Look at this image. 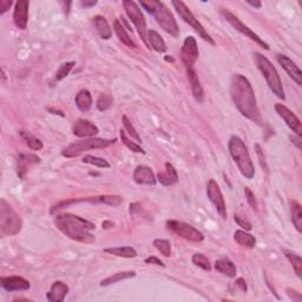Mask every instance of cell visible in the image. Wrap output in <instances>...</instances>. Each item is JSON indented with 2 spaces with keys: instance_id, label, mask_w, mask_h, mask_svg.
I'll return each mask as SVG.
<instances>
[{
  "instance_id": "12",
  "label": "cell",
  "mask_w": 302,
  "mask_h": 302,
  "mask_svg": "<svg viewBox=\"0 0 302 302\" xmlns=\"http://www.w3.org/2000/svg\"><path fill=\"white\" fill-rule=\"evenodd\" d=\"M80 202H90V203H101V204H106L111 205V207H118L123 203V198L121 196H117V195H102V196H96V197H86V198H80V200H71V201H64L60 202V203L53 205L51 209V214H55L56 212H59L64 208L68 207L71 204L80 203Z\"/></svg>"
},
{
  "instance_id": "34",
  "label": "cell",
  "mask_w": 302,
  "mask_h": 302,
  "mask_svg": "<svg viewBox=\"0 0 302 302\" xmlns=\"http://www.w3.org/2000/svg\"><path fill=\"white\" fill-rule=\"evenodd\" d=\"M284 254L286 255V258L288 259V261L290 262V265L293 266V269L295 270V274L297 275V277H302V260L301 256L299 254L294 253L292 250H287L284 249Z\"/></svg>"
},
{
  "instance_id": "28",
  "label": "cell",
  "mask_w": 302,
  "mask_h": 302,
  "mask_svg": "<svg viewBox=\"0 0 302 302\" xmlns=\"http://www.w3.org/2000/svg\"><path fill=\"white\" fill-rule=\"evenodd\" d=\"M113 31L116 33L118 39H120L121 43L127 45L128 48H137L135 41L132 40V38L129 36L127 30H125L124 25L120 21V19H114L113 21Z\"/></svg>"
},
{
  "instance_id": "25",
  "label": "cell",
  "mask_w": 302,
  "mask_h": 302,
  "mask_svg": "<svg viewBox=\"0 0 302 302\" xmlns=\"http://www.w3.org/2000/svg\"><path fill=\"white\" fill-rule=\"evenodd\" d=\"M92 24L96 28V31L98 32L102 39L108 40L112 37V30L110 28L108 20L103 16H96L92 18Z\"/></svg>"
},
{
  "instance_id": "6",
  "label": "cell",
  "mask_w": 302,
  "mask_h": 302,
  "mask_svg": "<svg viewBox=\"0 0 302 302\" xmlns=\"http://www.w3.org/2000/svg\"><path fill=\"white\" fill-rule=\"evenodd\" d=\"M21 228V217L5 200H0V234L3 236L17 235Z\"/></svg>"
},
{
  "instance_id": "40",
  "label": "cell",
  "mask_w": 302,
  "mask_h": 302,
  "mask_svg": "<svg viewBox=\"0 0 302 302\" xmlns=\"http://www.w3.org/2000/svg\"><path fill=\"white\" fill-rule=\"evenodd\" d=\"M191 261H193V263L195 266L200 267V268H202L203 270H210L212 269V265H210V261L208 260L207 256H205L204 254H195L193 256V259H191Z\"/></svg>"
},
{
  "instance_id": "11",
  "label": "cell",
  "mask_w": 302,
  "mask_h": 302,
  "mask_svg": "<svg viewBox=\"0 0 302 302\" xmlns=\"http://www.w3.org/2000/svg\"><path fill=\"white\" fill-rule=\"evenodd\" d=\"M167 227L170 231H173L179 238L184 239L189 242H202L204 240L203 233H201L198 229H196L193 225H190L185 222H182V221L177 220H169L167 221Z\"/></svg>"
},
{
  "instance_id": "2",
  "label": "cell",
  "mask_w": 302,
  "mask_h": 302,
  "mask_svg": "<svg viewBox=\"0 0 302 302\" xmlns=\"http://www.w3.org/2000/svg\"><path fill=\"white\" fill-rule=\"evenodd\" d=\"M55 225L66 238L76 242L91 244L96 241L95 235L92 234L96 225L75 214H59L55 217Z\"/></svg>"
},
{
  "instance_id": "1",
  "label": "cell",
  "mask_w": 302,
  "mask_h": 302,
  "mask_svg": "<svg viewBox=\"0 0 302 302\" xmlns=\"http://www.w3.org/2000/svg\"><path fill=\"white\" fill-rule=\"evenodd\" d=\"M229 92H230L233 103L236 109L242 113V116L256 124H262V116L259 110L254 89L247 77L240 74L233 75Z\"/></svg>"
},
{
  "instance_id": "35",
  "label": "cell",
  "mask_w": 302,
  "mask_h": 302,
  "mask_svg": "<svg viewBox=\"0 0 302 302\" xmlns=\"http://www.w3.org/2000/svg\"><path fill=\"white\" fill-rule=\"evenodd\" d=\"M20 136L22 137V140L25 141V143L28 147L31 149L33 151H39L44 148L43 142L39 138H37L36 136L31 135V133L28 131H20Z\"/></svg>"
},
{
  "instance_id": "45",
  "label": "cell",
  "mask_w": 302,
  "mask_h": 302,
  "mask_svg": "<svg viewBox=\"0 0 302 302\" xmlns=\"http://www.w3.org/2000/svg\"><path fill=\"white\" fill-rule=\"evenodd\" d=\"M255 150H256V154H258V157H259V160H260V164H261V167L265 170H268V167H267L265 154H263V152H262V148L260 147V144H255Z\"/></svg>"
},
{
  "instance_id": "44",
  "label": "cell",
  "mask_w": 302,
  "mask_h": 302,
  "mask_svg": "<svg viewBox=\"0 0 302 302\" xmlns=\"http://www.w3.org/2000/svg\"><path fill=\"white\" fill-rule=\"evenodd\" d=\"M234 220H235V222L238 223L241 228L244 229V230L249 231V230H251V228H253V227H251V223L249 222V221L243 219V217H240L239 215H235Z\"/></svg>"
},
{
  "instance_id": "48",
  "label": "cell",
  "mask_w": 302,
  "mask_h": 302,
  "mask_svg": "<svg viewBox=\"0 0 302 302\" xmlns=\"http://www.w3.org/2000/svg\"><path fill=\"white\" fill-rule=\"evenodd\" d=\"M287 292H288V295H289L290 299H293V300H295V301H300L301 300L300 293H297L296 290L288 288V289H287Z\"/></svg>"
},
{
  "instance_id": "39",
  "label": "cell",
  "mask_w": 302,
  "mask_h": 302,
  "mask_svg": "<svg viewBox=\"0 0 302 302\" xmlns=\"http://www.w3.org/2000/svg\"><path fill=\"white\" fill-rule=\"evenodd\" d=\"M75 65H76V62H67V63H64V64L60 65L59 68L56 72V76H55V79L57 80V82L66 78L67 76L70 75L72 68L75 67Z\"/></svg>"
},
{
  "instance_id": "50",
  "label": "cell",
  "mask_w": 302,
  "mask_h": 302,
  "mask_svg": "<svg viewBox=\"0 0 302 302\" xmlns=\"http://www.w3.org/2000/svg\"><path fill=\"white\" fill-rule=\"evenodd\" d=\"M80 5L83 7H85V9H89V7H94L97 5V2L96 0H85V2H80Z\"/></svg>"
},
{
  "instance_id": "14",
  "label": "cell",
  "mask_w": 302,
  "mask_h": 302,
  "mask_svg": "<svg viewBox=\"0 0 302 302\" xmlns=\"http://www.w3.org/2000/svg\"><path fill=\"white\" fill-rule=\"evenodd\" d=\"M198 47L197 41L193 36L187 37L183 41V47L181 50V59L185 68H194V65L198 59Z\"/></svg>"
},
{
  "instance_id": "31",
  "label": "cell",
  "mask_w": 302,
  "mask_h": 302,
  "mask_svg": "<svg viewBox=\"0 0 302 302\" xmlns=\"http://www.w3.org/2000/svg\"><path fill=\"white\" fill-rule=\"evenodd\" d=\"M104 253L111 254L118 258L124 259H133L137 256V251L132 247H112V248H105Z\"/></svg>"
},
{
  "instance_id": "19",
  "label": "cell",
  "mask_w": 302,
  "mask_h": 302,
  "mask_svg": "<svg viewBox=\"0 0 302 302\" xmlns=\"http://www.w3.org/2000/svg\"><path fill=\"white\" fill-rule=\"evenodd\" d=\"M72 132H74L75 136L80 137V138H85V137H92L97 135L99 129L91 121L78 120L75 122L74 127H72Z\"/></svg>"
},
{
  "instance_id": "37",
  "label": "cell",
  "mask_w": 302,
  "mask_h": 302,
  "mask_svg": "<svg viewBox=\"0 0 302 302\" xmlns=\"http://www.w3.org/2000/svg\"><path fill=\"white\" fill-rule=\"evenodd\" d=\"M83 163L101 168V169H109L110 168V163L108 160L101 157H96V156H92V155H86L85 157L83 158Z\"/></svg>"
},
{
  "instance_id": "7",
  "label": "cell",
  "mask_w": 302,
  "mask_h": 302,
  "mask_svg": "<svg viewBox=\"0 0 302 302\" xmlns=\"http://www.w3.org/2000/svg\"><path fill=\"white\" fill-rule=\"evenodd\" d=\"M116 138L113 140H105V138H87L82 140L78 142H75L68 145L62 151V155L66 158L77 157L82 155L83 152L87 150H97V149H105L111 147L116 143Z\"/></svg>"
},
{
  "instance_id": "18",
  "label": "cell",
  "mask_w": 302,
  "mask_h": 302,
  "mask_svg": "<svg viewBox=\"0 0 302 302\" xmlns=\"http://www.w3.org/2000/svg\"><path fill=\"white\" fill-rule=\"evenodd\" d=\"M278 64L281 65L282 68L287 72V75L292 78L294 82H295L297 85L301 86L302 85V74L299 66L293 62L292 59L289 58L288 56L285 55H277L276 57Z\"/></svg>"
},
{
  "instance_id": "21",
  "label": "cell",
  "mask_w": 302,
  "mask_h": 302,
  "mask_svg": "<svg viewBox=\"0 0 302 302\" xmlns=\"http://www.w3.org/2000/svg\"><path fill=\"white\" fill-rule=\"evenodd\" d=\"M68 292H70V288L65 282L56 281L53 282L49 293L47 294V299L51 302H63Z\"/></svg>"
},
{
  "instance_id": "41",
  "label": "cell",
  "mask_w": 302,
  "mask_h": 302,
  "mask_svg": "<svg viewBox=\"0 0 302 302\" xmlns=\"http://www.w3.org/2000/svg\"><path fill=\"white\" fill-rule=\"evenodd\" d=\"M122 123H123V125H124L125 131H127L129 133V135L132 137V140H136L137 143H138V144L142 143V138H141L140 133L137 132V130L135 128H133L132 123H131V122H130V120H129V118L127 116L122 117Z\"/></svg>"
},
{
  "instance_id": "47",
  "label": "cell",
  "mask_w": 302,
  "mask_h": 302,
  "mask_svg": "<svg viewBox=\"0 0 302 302\" xmlns=\"http://www.w3.org/2000/svg\"><path fill=\"white\" fill-rule=\"evenodd\" d=\"M12 4L13 3L11 0H2L0 2V14L6 13L10 10V7L12 6Z\"/></svg>"
},
{
  "instance_id": "15",
  "label": "cell",
  "mask_w": 302,
  "mask_h": 302,
  "mask_svg": "<svg viewBox=\"0 0 302 302\" xmlns=\"http://www.w3.org/2000/svg\"><path fill=\"white\" fill-rule=\"evenodd\" d=\"M275 111L280 116L282 120L285 121V123L288 125V128L295 133L296 136H302V127H301V121L299 117L294 113L292 110H289L285 104H275Z\"/></svg>"
},
{
  "instance_id": "9",
  "label": "cell",
  "mask_w": 302,
  "mask_h": 302,
  "mask_svg": "<svg viewBox=\"0 0 302 302\" xmlns=\"http://www.w3.org/2000/svg\"><path fill=\"white\" fill-rule=\"evenodd\" d=\"M122 4H123L125 13H127V16L129 17L130 21L135 25V28L137 30V32H138V34H140L141 39L144 41V44L147 45L148 49H150L149 48L148 39H147V36H148L147 20H145V17L142 12V10L140 9L138 4L132 2V0H124V2Z\"/></svg>"
},
{
  "instance_id": "17",
  "label": "cell",
  "mask_w": 302,
  "mask_h": 302,
  "mask_svg": "<svg viewBox=\"0 0 302 302\" xmlns=\"http://www.w3.org/2000/svg\"><path fill=\"white\" fill-rule=\"evenodd\" d=\"M0 285L6 292H24L29 290L31 284L21 276H6L0 278Z\"/></svg>"
},
{
  "instance_id": "29",
  "label": "cell",
  "mask_w": 302,
  "mask_h": 302,
  "mask_svg": "<svg viewBox=\"0 0 302 302\" xmlns=\"http://www.w3.org/2000/svg\"><path fill=\"white\" fill-rule=\"evenodd\" d=\"M75 102H76V105H77V108L82 112L89 111V110L91 109V106H92V103H94L92 96H91L90 91L86 90V89L79 91L77 96H76Z\"/></svg>"
},
{
  "instance_id": "10",
  "label": "cell",
  "mask_w": 302,
  "mask_h": 302,
  "mask_svg": "<svg viewBox=\"0 0 302 302\" xmlns=\"http://www.w3.org/2000/svg\"><path fill=\"white\" fill-rule=\"evenodd\" d=\"M220 13L221 16H222L225 20H227L229 24H230L233 28H234L236 31H239L241 34H243V36H246L247 38H249L250 40L255 41L256 44L260 45V47L263 48L265 50H269V45L266 43L265 40L262 39V38H260L258 34H256L253 30L248 28L247 25H244L242 21L240 20L239 17H236L234 13H231L230 11L227 10V9H221L220 10Z\"/></svg>"
},
{
  "instance_id": "52",
  "label": "cell",
  "mask_w": 302,
  "mask_h": 302,
  "mask_svg": "<svg viewBox=\"0 0 302 302\" xmlns=\"http://www.w3.org/2000/svg\"><path fill=\"white\" fill-rule=\"evenodd\" d=\"M246 3L248 4V5L255 7V9H261V6H262L261 2H251V0H247Z\"/></svg>"
},
{
  "instance_id": "27",
  "label": "cell",
  "mask_w": 302,
  "mask_h": 302,
  "mask_svg": "<svg viewBox=\"0 0 302 302\" xmlns=\"http://www.w3.org/2000/svg\"><path fill=\"white\" fill-rule=\"evenodd\" d=\"M147 39H148V44H149V48L155 50L156 52H159V53H164L167 52V44L166 41L162 37H160V34L155 31V30H150V31H148V36H147Z\"/></svg>"
},
{
  "instance_id": "42",
  "label": "cell",
  "mask_w": 302,
  "mask_h": 302,
  "mask_svg": "<svg viewBox=\"0 0 302 302\" xmlns=\"http://www.w3.org/2000/svg\"><path fill=\"white\" fill-rule=\"evenodd\" d=\"M112 102H113V99H112L111 96L103 94L98 97L97 104H96V106H97V109L99 110V111H106V110L111 106Z\"/></svg>"
},
{
  "instance_id": "36",
  "label": "cell",
  "mask_w": 302,
  "mask_h": 302,
  "mask_svg": "<svg viewBox=\"0 0 302 302\" xmlns=\"http://www.w3.org/2000/svg\"><path fill=\"white\" fill-rule=\"evenodd\" d=\"M120 135H121V140H122V143H123L125 147H127L129 150H131L132 152H136V154H145V151L143 150V148L141 147L138 143H135L133 141H131L128 137L127 135V131L123 129H121L120 131Z\"/></svg>"
},
{
  "instance_id": "24",
  "label": "cell",
  "mask_w": 302,
  "mask_h": 302,
  "mask_svg": "<svg viewBox=\"0 0 302 302\" xmlns=\"http://www.w3.org/2000/svg\"><path fill=\"white\" fill-rule=\"evenodd\" d=\"M41 162L40 157L33 154H20L18 157V167L17 173L20 178H25V175L28 173L29 168L34 164H39Z\"/></svg>"
},
{
  "instance_id": "30",
  "label": "cell",
  "mask_w": 302,
  "mask_h": 302,
  "mask_svg": "<svg viewBox=\"0 0 302 302\" xmlns=\"http://www.w3.org/2000/svg\"><path fill=\"white\" fill-rule=\"evenodd\" d=\"M234 240L241 247L247 248V249H253L256 246L255 236L247 233V230H236L234 233Z\"/></svg>"
},
{
  "instance_id": "49",
  "label": "cell",
  "mask_w": 302,
  "mask_h": 302,
  "mask_svg": "<svg viewBox=\"0 0 302 302\" xmlns=\"http://www.w3.org/2000/svg\"><path fill=\"white\" fill-rule=\"evenodd\" d=\"M236 285H238V287H240L242 292H247V290H248L246 281H244L242 277H240V278H238V280H236Z\"/></svg>"
},
{
  "instance_id": "16",
  "label": "cell",
  "mask_w": 302,
  "mask_h": 302,
  "mask_svg": "<svg viewBox=\"0 0 302 302\" xmlns=\"http://www.w3.org/2000/svg\"><path fill=\"white\" fill-rule=\"evenodd\" d=\"M29 7L30 3L28 0H19L14 5L13 11V22L19 30H25L29 22Z\"/></svg>"
},
{
  "instance_id": "22",
  "label": "cell",
  "mask_w": 302,
  "mask_h": 302,
  "mask_svg": "<svg viewBox=\"0 0 302 302\" xmlns=\"http://www.w3.org/2000/svg\"><path fill=\"white\" fill-rule=\"evenodd\" d=\"M187 75H188L190 89H191V92H193L195 101L197 103H203L204 91H203V87L201 85L200 79H198L196 71H195L194 68H187Z\"/></svg>"
},
{
  "instance_id": "43",
  "label": "cell",
  "mask_w": 302,
  "mask_h": 302,
  "mask_svg": "<svg viewBox=\"0 0 302 302\" xmlns=\"http://www.w3.org/2000/svg\"><path fill=\"white\" fill-rule=\"evenodd\" d=\"M244 195H246V198H247V202L249 203V205L254 210H258V201H256V197L253 191L250 190V188H248L246 187L244 188Z\"/></svg>"
},
{
  "instance_id": "38",
  "label": "cell",
  "mask_w": 302,
  "mask_h": 302,
  "mask_svg": "<svg viewBox=\"0 0 302 302\" xmlns=\"http://www.w3.org/2000/svg\"><path fill=\"white\" fill-rule=\"evenodd\" d=\"M154 246L160 254L166 258H170L171 256V243L169 240L164 239H156L154 241Z\"/></svg>"
},
{
  "instance_id": "4",
  "label": "cell",
  "mask_w": 302,
  "mask_h": 302,
  "mask_svg": "<svg viewBox=\"0 0 302 302\" xmlns=\"http://www.w3.org/2000/svg\"><path fill=\"white\" fill-rule=\"evenodd\" d=\"M229 154L238 166L240 173L244 178L251 179L255 176V167L248 151L247 145L244 144L239 136H231L228 143Z\"/></svg>"
},
{
  "instance_id": "26",
  "label": "cell",
  "mask_w": 302,
  "mask_h": 302,
  "mask_svg": "<svg viewBox=\"0 0 302 302\" xmlns=\"http://www.w3.org/2000/svg\"><path fill=\"white\" fill-rule=\"evenodd\" d=\"M215 269L228 277H235L236 274H238V268H236L234 262L228 258L217 260L215 262Z\"/></svg>"
},
{
  "instance_id": "23",
  "label": "cell",
  "mask_w": 302,
  "mask_h": 302,
  "mask_svg": "<svg viewBox=\"0 0 302 302\" xmlns=\"http://www.w3.org/2000/svg\"><path fill=\"white\" fill-rule=\"evenodd\" d=\"M157 181L164 187L174 185L178 182L177 170H176V168L173 166V164L169 162L166 163V166H164V170L159 171L157 175Z\"/></svg>"
},
{
  "instance_id": "32",
  "label": "cell",
  "mask_w": 302,
  "mask_h": 302,
  "mask_svg": "<svg viewBox=\"0 0 302 302\" xmlns=\"http://www.w3.org/2000/svg\"><path fill=\"white\" fill-rule=\"evenodd\" d=\"M290 214H292V222L299 233H302V207L299 202L293 200L290 202Z\"/></svg>"
},
{
  "instance_id": "3",
  "label": "cell",
  "mask_w": 302,
  "mask_h": 302,
  "mask_svg": "<svg viewBox=\"0 0 302 302\" xmlns=\"http://www.w3.org/2000/svg\"><path fill=\"white\" fill-rule=\"evenodd\" d=\"M140 5L147 10V12L154 16L157 21V24L162 28L167 33L174 38L179 37V29L173 13L170 10L164 5V3L157 2V0H143L140 3Z\"/></svg>"
},
{
  "instance_id": "46",
  "label": "cell",
  "mask_w": 302,
  "mask_h": 302,
  "mask_svg": "<svg viewBox=\"0 0 302 302\" xmlns=\"http://www.w3.org/2000/svg\"><path fill=\"white\" fill-rule=\"evenodd\" d=\"M145 263H149V265H156V266H160V267H166V265H164V262L162 261V260H159L158 258H156V256H149V258H147L144 260Z\"/></svg>"
},
{
  "instance_id": "20",
  "label": "cell",
  "mask_w": 302,
  "mask_h": 302,
  "mask_svg": "<svg viewBox=\"0 0 302 302\" xmlns=\"http://www.w3.org/2000/svg\"><path fill=\"white\" fill-rule=\"evenodd\" d=\"M133 179L137 184L144 185H155L157 182L155 174L152 173L151 168L147 166H138L133 171Z\"/></svg>"
},
{
  "instance_id": "13",
  "label": "cell",
  "mask_w": 302,
  "mask_h": 302,
  "mask_svg": "<svg viewBox=\"0 0 302 302\" xmlns=\"http://www.w3.org/2000/svg\"><path fill=\"white\" fill-rule=\"evenodd\" d=\"M207 196L210 202L214 204L216 212L223 220L227 219V207H225V201L220 185L217 184L215 179H209L207 184Z\"/></svg>"
},
{
  "instance_id": "33",
  "label": "cell",
  "mask_w": 302,
  "mask_h": 302,
  "mask_svg": "<svg viewBox=\"0 0 302 302\" xmlns=\"http://www.w3.org/2000/svg\"><path fill=\"white\" fill-rule=\"evenodd\" d=\"M136 273L135 271H120V273H116L111 275V276L104 278V280L101 281V287H108L113 284H117V282L128 280V278L135 277Z\"/></svg>"
},
{
  "instance_id": "5",
  "label": "cell",
  "mask_w": 302,
  "mask_h": 302,
  "mask_svg": "<svg viewBox=\"0 0 302 302\" xmlns=\"http://www.w3.org/2000/svg\"><path fill=\"white\" fill-rule=\"evenodd\" d=\"M254 59H255L256 66H258L260 72L262 74L263 78L266 79L267 85L269 86L271 92L276 96L277 98L285 101L286 96H285L284 86H282V80L273 63H271L267 57H265L259 52L254 53Z\"/></svg>"
},
{
  "instance_id": "51",
  "label": "cell",
  "mask_w": 302,
  "mask_h": 302,
  "mask_svg": "<svg viewBox=\"0 0 302 302\" xmlns=\"http://www.w3.org/2000/svg\"><path fill=\"white\" fill-rule=\"evenodd\" d=\"M289 138H290V141H292V143H294L296 145V148L299 149H301V138L299 136H289Z\"/></svg>"
},
{
  "instance_id": "8",
  "label": "cell",
  "mask_w": 302,
  "mask_h": 302,
  "mask_svg": "<svg viewBox=\"0 0 302 302\" xmlns=\"http://www.w3.org/2000/svg\"><path fill=\"white\" fill-rule=\"evenodd\" d=\"M171 4H173V6L175 7L176 12L178 13V16L183 19V21L187 22L189 26H191V28L198 33V36H200L202 39L208 41L209 44L215 45V41H214L212 36H210L207 30L204 29V26L198 21V19L194 16V13L191 12V10L185 5L184 3L176 2V0H174Z\"/></svg>"
}]
</instances>
